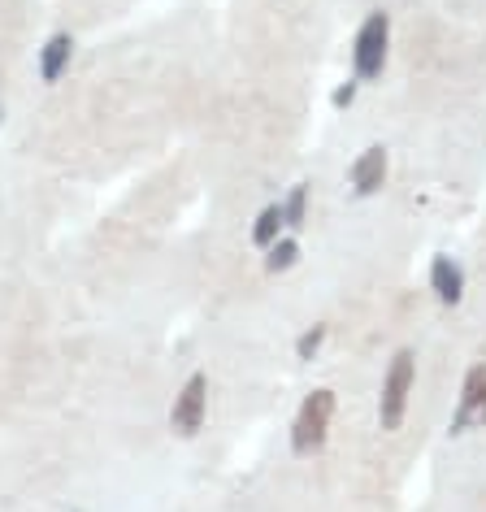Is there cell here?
<instances>
[{"label": "cell", "instance_id": "obj_1", "mask_svg": "<svg viewBox=\"0 0 486 512\" xmlns=\"http://www.w3.org/2000/svg\"><path fill=\"white\" fill-rule=\"evenodd\" d=\"M413 387H417V352L413 348H400L391 356L387 374H382V395H378V426L382 430H400L404 417H408V400H413Z\"/></svg>", "mask_w": 486, "mask_h": 512}, {"label": "cell", "instance_id": "obj_2", "mask_svg": "<svg viewBox=\"0 0 486 512\" xmlns=\"http://www.w3.org/2000/svg\"><path fill=\"white\" fill-rule=\"evenodd\" d=\"M387 57H391V14L374 9L352 35V74L361 83H374L387 70Z\"/></svg>", "mask_w": 486, "mask_h": 512}, {"label": "cell", "instance_id": "obj_3", "mask_svg": "<svg viewBox=\"0 0 486 512\" xmlns=\"http://www.w3.org/2000/svg\"><path fill=\"white\" fill-rule=\"evenodd\" d=\"M330 421H335V391H326V387L309 391L296 408V421H291V452L296 456L322 452L330 439Z\"/></svg>", "mask_w": 486, "mask_h": 512}, {"label": "cell", "instance_id": "obj_4", "mask_svg": "<svg viewBox=\"0 0 486 512\" xmlns=\"http://www.w3.org/2000/svg\"><path fill=\"white\" fill-rule=\"evenodd\" d=\"M204 417H209V374L196 369V374L178 387L174 404H170V430L178 434V439H196Z\"/></svg>", "mask_w": 486, "mask_h": 512}, {"label": "cell", "instance_id": "obj_5", "mask_svg": "<svg viewBox=\"0 0 486 512\" xmlns=\"http://www.w3.org/2000/svg\"><path fill=\"white\" fill-rule=\"evenodd\" d=\"M486 426V361L469 365L465 382H460V400H456V413H452V434H469V430H482Z\"/></svg>", "mask_w": 486, "mask_h": 512}, {"label": "cell", "instance_id": "obj_6", "mask_svg": "<svg viewBox=\"0 0 486 512\" xmlns=\"http://www.w3.org/2000/svg\"><path fill=\"white\" fill-rule=\"evenodd\" d=\"M387 170H391V152L382 148V144H369L361 157L352 161V170H348V183H352V196H378L382 183H387Z\"/></svg>", "mask_w": 486, "mask_h": 512}, {"label": "cell", "instance_id": "obj_7", "mask_svg": "<svg viewBox=\"0 0 486 512\" xmlns=\"http://www.w3.org/2000/svg\"><path fill=\"white\" fill-rule=\"evenodd\" d=\"M70 61H74V35L70 31H53L44 40V48H40V79L44 83H61L66 79V70H70Z\"/></svg>", "mask_w": 486, "mask_h": 512}, {"label": "cell", "instance_id": "obj_8", "mask_svg": "<svg viewBox=\"0 0 486 512\" xmlns=\"http://www.w3.org/2000/svg\"><path fill=\"white\" fill-rule=\"evenodd\" d=\"M430 291L439 296V304H460L465 300V270L452 261V256H434L430 261Z\"/></svg>", "mask_w": 486, "mask_h": 512}, {"label": "cell", "instance_id": "obj_9", "mask_svg": "<svg viewBox=\"0 0 486 512\" xmlns=\"http://www.w3.org/2000/svg\"><path fill=\"white\" fill-rule=\"evenodd\" d=\"M287 235V217H283V200H274V204H265V209L257 213V222H252V243L265 252V248H274L278 239Z\"/></svg>", "mask_w": 486, "mask_h": 512}, {"label": "cell", "instance_id": "obj_10", "mask_svg": "<svg viewBox=\"0 0 486 512\" xmlns=\"http://www.w3.org/2000/svg\"><path fill=\"white\" fill-rule=\"evenodd\" d=\"M296 261H300V239L291 235V230L274 243V248H265V270H270V274H287Z\"/></svg>", "mask_w": 486, "mask_h": 512}, {"label": "cell", "instance_id": "obj_11", "mask_svg": "<svg viewBox=\"0 0 486 512\" xmlns=\"http://www.w3.org/2000/svg\"><path fill=\"white\" fill-rule=\"evenodd\" d=\"M283 217H287V230H291V235H296V230H304V222H309V183H296V187L287 191Z\"/></svg>", "mask_w": 486, "mask_h": 512}, {"label": "cell", "instance_id": "obj_12", "mask_svg": "<svg viewBox=\"0 0 486 512\" xmlns=\"http://www.w3.org/2000/svg\"><path fill=\"white\" fill-rule=\"evenodd\" d=\"M326 335H330V326H326V322H317V326L304 330V335L296 339V361H317V352H322Z\"/></svg>", "mask_w": 486, "mask_h": 512}, {"label": "cell", "instance_id": "obj_13", "mask_svg": "<svg viewBox=\"0 0 486 512\" xmlns=\"http://www.w3.org/2000/svg\"><path fill=\"white\" fill-rule=\"evenodd\" d=\"M356 92H361V79H356V74H352V79H343V83L335 87V96H330V105H335V109H352Z\"/></svg>", "mask_w": 486, "mask_h": 512}]
</instances>
